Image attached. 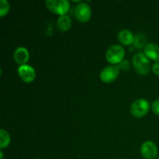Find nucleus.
Returning a JSON list of instances; mask_svg holds the SVG:
<instances>
[{
	"label": "nucleus",
	"mask_w": 159,
	"mask_h": 159,
	"mask_svg": "<svg viewBox=\"0 0 159 159\" xmlns=\"http://www.w3.org/2000/svg\"><path fill=\"white\" fill-rule=\"evenodd\" d=\"M132 61L135 71L141 75H146L150 71V61L144 53H137Z\"/></svg>",
	"instance_id": "nucleus-1"
},
{
	"label": "nucleus",
	"mask_w": 159,
	"mask_h": 159,
	"mask_svg": "<svg viewBox=\"0 0 159 159\" xmlns=\"http://www.w3.org/2000/svg\"><path fill=\"white\" fill-rule=\"evenodd\" d=\"M125 51L120 45L113 44L110 46L106 53V59L112 65L120 64L124 61Z\"/></svg>",
	"instance_id": "nucleus-2"
},
{
	"label": "nucleus",
	"mask_w": 159,
	"mask_h": 159,
	"mask_svg": "<svg viewBox=\"0 0 159 159\" xmlns=\"http://www.w3.org/2000/svg\"><path fill=\"white\" fill-rule=\"evenodd\" d=\"M46 6L51 12L61 16L66 15L70 9V2L67 0H47Z\"/></svg>",
	"instance_id": "nucleus-3"
},
{
	"label": "nucleus",
	"mask_w": 159,
	"mask_h": 159,
	"mask_svg": "<svg viewBox=\"0 0 159 159\" xmlns=\"http://www.w3.org/2000/svg\"><path fill=\"white\" fill-rule=\"evenodd\" d=\"M150 108L149 102L145 99H138L132 103L130 107V113L134 116L141 118L145 116Z\"/></svg>",
	"instance_id": "nucleus-4"
},
{
	"label": "nucleus",
	"mask_w": 159,
	"mask_h": 159,
	"mask_svg": "<svg viewBox=\"0 0 159 159\" xmlns=\"http://www.w3.org/2000/svg\"><path fill=\"white\" fill-rule=\"evenodd\" d=\"M120 74V67L117 65H110L104 68L101 71L100 79L105 83H110L116 80Z\"/></svg>",
	"instance_id": "nucleus-5"
},
{
	"label": "nucleus",
	"mask_w": 159,
	"mask_h": 159,
	"mask_svg": "<svg viewBox=\"0 0 159 159\" xmlns=\"http://www.w3.org/2000/svg\"><path fill=\"white\" fill-rule=\"evenodd\" d=\"M75 16L79 22L86 23L91 18V8L86 2H80L76 6L75 9Z\"/></svg>",
	"instance_id": "nucleus-6"
},
{
	"label": "nucleus",
	"mask_w": 159,
	"mask_h": 159,
	"mask_svg": "<svg viewBox=\"0 0 159 159\" xmlns=\"http://www.w3.org/2000/svg\"><path fill=\"white\" fill-rule=\"evenodd\" d=\"M141 154L145 159H155L158 155V148L152 141H145L141 146Z\"/></svg>",
	"instance_id": "nucleus-7"
},
{
	"label": "nucleus",
	"mask_w": 159,
	"mask_h": 159,
	"mask_svg": "<svg viewBox=\"0 0 159 159\" xmlns=\"http://www.w3.org/2000/svg\"><path fill=\"white\" fill-rule=\"evenodd\" d=\"M18 74L22 80L26 83L34 82L36 78V71L32 66L28 65H20L18 68Z\"/></svg>",
	"instance_id": "nucleus-8"
},
{
	"label": "nucleus",
	"mask_w": 159,
	"mask_h": 159,
	"mask_svg": "<svg viewBox=\"0 0 159 159\" xmlns=\"http://www.w3.org/2000/svg\"><path fill=\"white\" fill-rule=\"evenodd\" d=\"M144 54L148 58L159 61V46L155 43H148L144 46Z\"/></svg>",
	"instance_id": "nucleus-9"
},
{
	"label": "nucleus",
	"mask_w": 159,
	"mask_h": 159,
	"mask_svg": "<svg viewBox=\"0 0 159 159\" xmlns=\"http://www.w3.org/2000/svg\"><path fill=\"white\" fill-rule=\"evenodd\" d=\"M13 57L16 63L21 65H26L30 58L29 51L26 48H23V47L17 48L13 54Z\"/></svg>",
	"instance_id": "nucleus-10"
},
{
	"label": "nucleus",
	"mask_w": 159,
	"mask_h": 159,
	"mask_svg": "<svg viewBox=\"0 0 159 159\" xmlns=\"http://www.w3.org/2000/svg\"><path fill=\"white\" fill-rule=\"evenodd\" d=\"M117 39L120 43L125 46H128V45L134 43V36L130 31L129 30L124 29L120 30L118 34Z\"/></svg>",
	"instance_id": "nucleus-11"
},
{
	"label": "nucleus",
	"mask_w": 159,
	"mask_h": 159,
	"mask_svg": "<svg viewBox=\"0 0 159 159\" xmlns=\"http://www.w3.org/2000/svg\"><path fill=\"white\" fill-rule=\"evenodd\" d=\"M57 23L59 30L61 31H63V32L68 30L71 26V18L67 15L59 16V18L57 19Z\"/></svg>",
	"instance_id": "nucleus-12"
},
{
	"label": "nucleus",
	"mask_w": 159,
	"mask_h": 159,
	"mask_svg": "<svg viewBox=\"0 0 159 159\" xmlns=\"http://www.w3.org/2000/svg\"><path fill=\"white\" fill-rule=\"evenodd\" d=\"M11 141L10 135L4 129L0 130V148L1 149L7 148L9 145Z\"/></svg>",
	"instance_id": "nucleus-13"
},
{
	"label": "nucleus",
	"mask_w": 159,
	"mask_h": 159,
	"mask_svg": "<svg viewBox=\"0 0 159 159\" xmlns=\"http://www.w3.org/2000/svg\"><path fill=\"white\" fill-rule=\"evenodd\" d=\"M146 43V36L143 34H138L134 36V47L138 49H141Z\"/></svg>",
	"instance_id": "nucleus-14"
},
{
	"label": "nucleus",
	"mask_w": 159,
	"mask_h": 159,
	"mask_svg": "<svg viewBox=\"0 0 159 159\" xmlns=\"http://www.w3.org/2000/svg\"><path fill=\"white\" fill-rule=\"evenodd\" d=\"M10 5L6 0H0V16L3 17L9 13Z\"/></svg>",
	"instance_id": "nucleus-15"
},
{
	"label": "nucleus",
	"mask_w": 159,
	"mask_h": 159,
	"mask_svg": "<svg viewBox=\"0 0 159 159\" xmlns=\"http://www.w3.org/2000/svg\"><path fill=\"white\" fill-rule=\"evenodd\" d=\"M152 109L155 114L159 116V99H156L152 102Z\"/></svg>",
	"instance_id": "nucleus-16"
},
{
	"label": "nucleus",
	"mask_w": 159,
	"mask_h": 159,
	"mask_svg": "<svg viewBox=\"0 0 159 159\" xmlns=\"http://www.w3.org/2000/svg\"><path fill=\"white\" fill-rule=\"evenodd\" d=\"M120 69H123V70H125V71H127L130 68V63L127 60H124L120 64Z\"/></svg>",
	"instance_id": "nucleus-17"
},
{
	"label": "nucleus",
	"mask_w": 159,
	"mask_h": 159,
	"mask_svg": "<svg viewBox=\"0 0 159 159\" xmlns=\"http://www.w3.org/2000/svg\"><path fill=\"white\" fill-rule=\"evenodd\" d=\"M152 71L156 75H159V61H156L152 66Z\"/></svg>",
	"instance_id": "nucleus-18"
},
{
	"label": "nucleus",
	"mask_w": 159,
	"mask_h": 159,
	"mask_svg": "<svg viewBox=\"0 0 159 159\" xmlns=\"http://www.w3.org/2000/svg\"><path fill=\"white\" fill-rule=\"evenodd\" d=\"M0 159H3V152H0Z\"/></svg>",
	"instance_id": "nucleus-19"
},
{
	"label": "nucleus",
	"mask_w": 159,
	"mask_h": 159,
	"mask_svg": "<svg viewBox=\"0 0 159 159\" xmlns=\"http://www.w3.org/2000/svg\"><path fill=\"white\" fill-rule=\"evenodd\" d=\"M158 159H159V157H158Z\"/></svg>",
	"instance_id": "nucleus-20"
}]
</instances>
